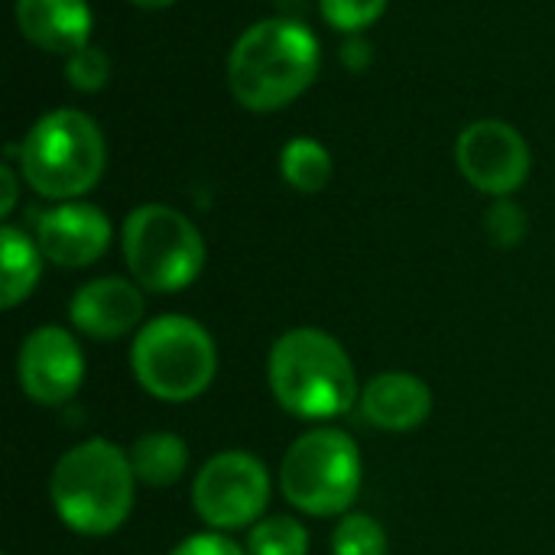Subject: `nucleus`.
Masks as SVG:
<instances>
[{
  "instance_id": "obj_1",
  "label": "nucleus",
  "mask_w": 555,
  "mask_h": 555,
  "mask_svg": "<svg viewBox=\"0 0 555 555\" xmlns=\"http://www.w3.org/2000/svg\"><path fill=\"white\" fill-rule=\"evenodd\" d=\"M273 400L296 420L325 423L361 400V380L345 345L322 328L283 332L267 358Z\"/></svg>"
},
{
  "instance_id": "obj_2",
  "label": "nucleus",
  "mask_w": 555,
  "mask_h": 555,
  "mask_svg": "<svg viewBox=\"0 0 555 555\" xmlns=\"http://www.w3.org/2000/svg\"><path fill=\"white\" fill-rule=\"evenodd\" d=\"M130 455L111 439H88L62 452L49 478V501L59 520L78 537L117 533L137 494Z\"/></svg>"
},
{
  "instance_id": "obj_3",
  "label": "nucleus",
  "mask_w": 555,
  "mask_h": 555,
  "mask_svg": "<svg viewBox=\"0 0 555 555\" xmlns=\"http://www.w3.org/2000/svg\"><path fill=\"white\" fill-rule=\"evenodd\" d=\"M319 75V39L296 20H260L228 55V85L237 104L257 114L293 104Z\"/></svg>"
},
{
  "instance_id": "obj_4",
  "label": "nucleus",
  "mask_w": 555,
  "mask_h": 555,
  "mask_svg": "<svg viewBox=\"0 0 555 555\" xmlns=\"http://www.w3.org/2000/svg\"><path fill=\"white\" fill-rule=\"evenodd\" d=\"M107 166L101 127L72 107L42 114L20 143V176L33 192L55 202H75L91 192Z\"/></svg>"
},
{
  "instance_id": "obj_5",
  "label": "nucleus",
  "mask_w": 555,
  "mask_h": 555,
  "mask_svg": "<svg viewBox=\"0 0 555 555\" xmlns=\"http://www.w3.org/2000/svg\"><path fill=\"white\" fill-rule=\"evenodd\" d=\"M130 371L150 397L192 403L218 374V348L211 332L192 315H156L133 335Z\"/></svg>"
},
{
  "instance_id": "obj_6",
  "label": "nucleus",
  "mask_w": 555,
  "mask_h": 555,
  "mask_svg": "<svg viewBox=\"0 0 555 555\" xmlns=\"http://www.w3.org/2000/svg\"><path fill=\"white\" fill-rule=\"evenodd\" d=\"M364 485V462L358 442L335 426L302 433L283 455L280 491L286 504L309 517L351 514Z\"/></svg>"
},
{
  "instance_id": "obj_7",
  "label": "nucleus",
  "mask_w": 555,
  "mask_h": 555,
  "mask_svg": "<svg viewBox=\"0 0 555 555\" xmlns=\"http://www.w3.org/2000/svg\"><path fill=\"white\" fill-rule=\"evenodd\" d=\"M124 260L137 286L146 293H182L205 270V237L202 231L172 205H140L127 215Z\"/></svg>"
},
{
  "instance_id": "obj_8",
  "label": "nucleus",
  "mask_w": 555,
  "mask_h": 555,
  "mask_svg": "<svg viewBox=\"0 0 555 555\" xmlns=\"http://www.w3.org/2000/svg\"><path fill=\"white\" fill-rule=\"evenodd\" d=\"M192 504L198 520L218 533L247 530L260 524L270 504V472L257 455L224 449L198 468Z\"/></svg>"
},
{
  "instance_id": "obj_9",
  "label": "nucleus",
  "mask_w": 555,
  "mask_h": 555,
  "mask_svg": "<svg viewBox=\"0 0 555 555\" xmlns=\"http://www.w3.org/2000/svg\"><path fill=\"white\" fill-rule=\"evenodd\" d=\"M455 163L478 192L507 198L530 176V146L507 120H475L455 143Z\"/></svg>"
},
{
  "instance_id": "obj_10",
  "label": "nucleus",
  "mask_w": 555,
  "mask_h": 555,
  "mask_svg": "<svg viewBox=\"0 0 555 555\" xmlns=\"http://www.w3.org/2000/svg\"><path fill=\"white\" fill-rule=\"evenodd\" d=\"M16 380L36 406H62L85 384V354L62 325L29 332L16 354Z\"/></svg>"
},
{
  "instance_id": "obj_11",
  "label": "nucleus",
  "mask_w": 555,
  "mask_h": 555,
  "mask_svg": "<svg viewBox=\"0 0 555 555\" xmlns=\"http://www.w3.org/2000/svg\"><path fill=\"white\" fill-rule=\"evenodd\" d=\"M36 244L46 260L62 270H81L104 257L111 247V221L98 205L62 202L39 215Z\"/></svg>"
},
{
  "instance_id": "obj_12",
  "label": "nucleus",
  "mask_w": 555,
  "mask_h": 555,
  "mask_svg": "<svg viewBox=\"0 0 555 555\" xmlns=\"http://www.w3.org/2000/svg\"><path fill=\"white\" fill-rule=\"evenodd\" d=\"M143 315V286L124 276H98L78 286L68 302V322L94 341H117L130 332H140Z\"/></svg>"
},
{
  "instance_id": "obj_13",
  "label": "nucleus",
  "mask_w": 555,
  "mask_h": 555,
  "mask_svg": "<svg viewBox=\"0 0 555 555\" xmlns=\"http://www.w3.org/2000/svg\"><path fill=\"white\" fill-rule=\"evenodd\" d=\"M358 406L380 433H413L433 416V390L410 371H384L361 387Z\"/></svg>"
},
{
  "instance_id": "obj_14",
  "label": "nucleus",
  "mask_w": 555,
  "mask_h": 555,
  "mask_svg": "<svg viewBox=\"0 0 555 555\" xmlns=\"http://www.w3.org/2000/svg\"><path fill=\"white\" fill-rule=\"evenodd\" d=\"M20 33L59 55H72L91 39V7L88 0H16Z\"/></svg>"
},
{
  "instance_id": "obj_15",
  "label": "nucleus",
  "mask_w": 555,
  "mask_h": 555,
  "mask_svg": "<svg viewBox=\"0 0 555 555\" xmlns=\"http://www.w3.org/2000/svg\"><path fill=\"white\" fill-rule=\"evenodd\" d=\"M0 260H3V283H0V306L3 309H16L20 302H26L42 276V250L39 244L13 228L3 224L0 231Z\"/></svg>"
},
{
  "instance_id": "obj_16",
  "label": "nucleus",
  "mask_w": 555,
  "mask_h": 555,
  "mask_svg": "<svg viewBox=\"0 0 555 555\" xmlns=\"http://www.w3.org/2000/svg\"><path fill=\"white\" fill-rule=\"evenodd\" d=\"M130 465L140 485L172 488L189 468V446L176 433H146L133 442Z\"/></svg>"
},
{
  "instance_id": "obj_17",
  "label": "nucleus",
  "mask_w": 555,
  "mask_h": 555,
  "mask_svg": "<svg viewBox=\"0 0 555 555\" xmlns=\"http://www.w3.org/2000/svg\"><path fill=\"white\" fill-rule=\"evenodd\" d=\"M280 172L286 185H293L302 195H315L332 179V156L328 150L312 137H296L280 153Z\"/></svg>"
},
{
  "instance_id": "obj_18",
  "label": "nucleus",
  "mask_w": 555,
  "mask_h": 555,
  "mask_svg": "<svg viewBox=\"0 0 555 555\" xmlns=\"http://www.w3.org/2000/svg\"><path fill=\"white\" fill-rule=\"evenodd\" d=\"M247 553L250 555H309V530L286 514L263 517L260 524L250 527L247 537Z\"/></svg>"
},
{
  "instance_id": "obj_19",
  "label": "nucleus",
  "mask_w": 555,
  "mask_h": 555,
  "mask_svg": "<svg viewBox=\"0 0 555 555\" xmlns=\"http://www.w3.org/2000/svg\"><path fill=\"white\" fill-rule=\"evenodd\" d=\"M387 530L371 514H345L332 533V555H387Z\"/></svg>"
},
{
  "instance_id": "obj_20",
  "label": "nucleus",
  "mask_w": 555,
  "mask_h": 555,
  "mask_svg": "<svg viewBox=\"0 0 555 555\" xmlns=\"http://www.w3.org/2000/svg\"><path fill=\"white\" fill-rule=\"evenodd\" d=\"M387 3L390 0H319L328 26L345 29V33H358V29H367L371 23H377L384 16Z\"/></svg>"
},
{
  "instance_id": "obj_21",
  "label": "nucleus",
  "mask_w": 555,
  "mask_h": 555,
  "mask_svg": "<svg viewBox=\"0 0 555 555\" xmlns=\"http://www.w3.org/2000/svg\"><path fill=\"white\" fill-rule=\"evenodd\" d=\"M107 75H111V62L94 46L65 55V78L75 91H101L107 85Z\"/></svg>"
},
{
  "instance_id": "obj_22",
  "label": "nucleus",
  "mask_w": 555,
  "mask_h": 555,
  "mask_svg": "<svg viewBox=\"0 0 555 555\" xmlns=\"http://www.w3.org/2000/svg\"><path fill=\"white\" fill-rule=\"evenodd\" d=\"M485 224L498 247H517L527 237V211L511 198L494 202L485 215Z\"/></svg>"
},
{
  "instance_id": "obj_23",
  "label": "nucleus",
  "mask_w": 555,
  "mask_h": 555,
  "mask_svg": "<svg viewBox=\"0 0 555 555\" xmlns=\"http://www.w3.org/2000/svg\"><path fill=\"white\" fill-rule=\"evenodd\" d=\"M169 555H250L247 550H241L228 533L208 530V533H195L189 540H182L179 546H172Z\"/></svg>"
},
{
  "instance_id": "obj_24",
  "label": "nucleus",
  "mask_w": 555,
  "mask_h": 555,
  "mask_svg": "<svg viewBox=\"0 0 555 555\" xmlns=\"http://www.w3.org/2000/svg\"><path fill=\"white\" fill-rule=\"evenodd\" d=\"M0 182H3V202H0V215L7 218L16 208V172L3 163L0 166Z\"/></svg>"
},
{
  "instance_id": "obj_25",
  "label": "nucleus",
  "mask_w": 555,
  "mask_h": 555,
  "mask_svg": "<svg viewBox=\"0 0 555 555\" xmlns=\"http://www.w3.org/2000/svg\"><path fill=\"white\" fill-rule=\"evenodd\" d=\"M137 7H146V10H163V7H172L176 0H130Z\"/></svg>"
},
{
  "instance_id": "obj_26",
  "label": "nucleus",
  "mask_w": 555,
  "mask_h": 555,
  "mask_svg": "<svg viewBox=\"0 0 555 555\" xmlns=\"http://www.w3.org/2000/svg\"><path fill=\"white\" fill-rule=\"evenodd\" d=\"M3 555H7V553H3Z\"/></svg>"
}]
</instances>
